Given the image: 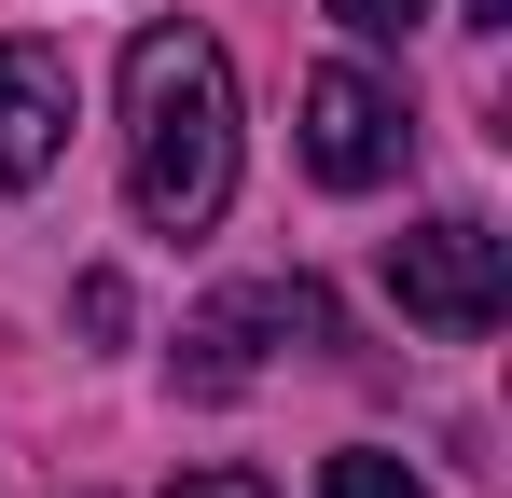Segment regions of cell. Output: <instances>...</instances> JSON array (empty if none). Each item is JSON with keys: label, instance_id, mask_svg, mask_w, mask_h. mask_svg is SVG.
<instances>
[{"label": "cell", "instance_id": "3", "mask_svg": "<svg viewBox=\"0 0 512 498\" xmlns=\"http://www.w3.org/2000/svg\"><path fill=\"white\" fill-rule=\"evenodd\" d=\"M388 291H402V319L416 332H499L512 305V249L485 236V222H416V236H388Z\"/></svg>", "mask_w": 512, "mask_h": 498}, {"label": "cell", "instance_id": "4", "mask_svg": "<svg viewBox=\"0 0 512 498\" xmlns=\"http://www.w3.org/2000/svg\"><path fill=\"white\" fill-rule=\"evenodd\" d=\"M402 153H416V125H402V97L360 70V56L305 70V166H319L333 194H388V180H402Z\"/></svg>", "mask_w": 512, "mask_h": 498}, {"label": "cell", "instance_id": "9", "mask_svg": "<svg viewBox=\"0 0 512 498\" xmlns=\"http://www.w3.org/2000/svg\"><path fill=\"white\" fill-rule=\"evenodd\" d=\"M167 498H277V485H263V471H180Z\"/></svg>", "mask_w": 512, "mask_h": 498}, {"label": "cell", "instance_id": "7", "mask_svg": "<svg viewBox=\"0 0 512 498\" xmlns=\"http://www.w3.org/2000/svg\"><path fill=\"white\" fill-rule=\"evenodd\" d=\"M333 14H346V28H360V42H402V28H416L429 0H333Z\"/></svg>", "mask_w": 512, "mask_h": 498}, {"label": "cell", "instance_id": "8", "mask_svg": "<svg viewBox=\"0 0 512 498\" xmlns=\"http://www.w3.org/2000/svg\"><path fill=\"white\" fill-rule=\"evenodd\" d=\"M70 305H84V332H97V346H125V277H84Z\"/></svg>", "mask_w": 512, "mask_h": 498}, {"label": "cell", "instance_id": "10", "mask_svg": "<svg viewBox=\"0 0 512 498\" xmlns=\"http://www.w3.org/2000/svg\"><path fill=\"white\" fill-rule=\"evenodd\" d=\"M457 14H471V28H512V0H457Z\"/></svg>", "mask_w": 512, "mask_h": 498}, {"label": "cell", "instance_id": "1", "mask_svg": "<svg viewBox=\"0 0 512 498\" xmlns=\"http://www.w3.org/2000/svg\"><path fill=\"white\" fill-rule=\"evenodd\" d=\"M125 194L153 236H208L236 208V56L208 28L125 42Z\"/></svg>", "mask_w": 512, "mask_h": 498}, {"label": "cell", "instance_id": "5", "mask_svg": "<svg viewBox=\"0 0 512 498\" xmlns=\"http://www.w3.org/2000/svg\"><path fill=\"white\" fill-rule=\"evenodd\" d=\"M70 153V56L56 42H0V194H28Z\"/></svg>", "mask_w": 512, "mask_h": 498}, {"label": "cell", "instance_id": "6", "mask_svg": "<svg viewBox=\"0 0 512 498\" xmlns=\"http://www.w3.org/2000/svg\"><path fill=\"white\" fill-rule=\"evenodd\" d=\"M319 498H429V485L388 457V443H333V457H319Z\"/></svg>", "mask_w": 512, "mask_h": 498}, {"label": "cell", "instance_id": "2", "mask_svg": "<svg viewBox=\"0 0 512 498\" xmlns=\"http://www.w3.org/2000/svg\"><path fill=\"white\" fill-rule=\"evenodd\" d=\"M277 346H346V319H333V291H319V277H250V291H208V305L180 319L167 374H180V402H236Z\"/></svg>", "mask_w": 512, "mask_h": 498}]
</instances>
